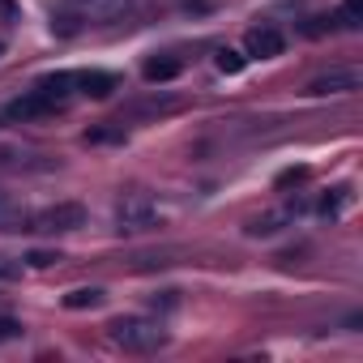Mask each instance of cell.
I'll return each instance as SVG.
<instances>
[{"label":"cell","mask_w":363,"mask_h":363,"mask_svg":"<svg viewBox=\"0 0 363 363\" xmlns=\"http://www.w3.org/2000/svg\"><path fill=\"white\" fill-rule=\"evenodd\" d=\"M77 227H86V206H77V201L48 206L30 218V231H39V235H65V231H77Z\"/></svg>","instance_id":"2"},{"label":"cell","mask_w":363,"mask_h":363,"mask_svg":"<svg viewBox=\"0 0 363 363\" xmlns=\"http://www.w3.org/2000/svg\"><path fill=\"white\" fill-rule=\"evenodd\" d=\"M60 9L90 22V26H107V22H116L133 9V0H60Z\"/></svg>","instance_id":"3"},{"label":"cell","mask_w":363,"mask_h":363,"mask_svg":"<svg viewBox=\"0 0 363 363\" xmlns=\"http://www.w3.org/2000/svg\"><path fill=\"white\" fill-rule=\"evenodd\" d=\"M286 218H291V210H278V214H261V218H252V223H248V235H278Z\"/></svg>","instance_id":"12"},{"label":"cell","mask_w":363,"mask_h":363,"mask_svg":"<svg viewBox=\"0 0 363 363\" xmlns=\"http://www.w3.org/2000/svg\"><path fill=\"white\" fill-rule=\"evenodd\" d=\"M90 141H124V133H120V128H94Z\"/></svg>","instance_id":"21"},{"label":"cell","mask_w":363,"mask_h":363,"mask_svg":"<svg viewBox=\"0 0 363 363\" xmlns=\"http://www.w3.org/2000/svg\"><path fill=\"white\" fill-rule=\"evenodd\" d=\"M244 43H248V56H261V60H269V56H282V48H286L282 30H274V26H252Z\"/></svg>","instance_id":"6"},{"label":"cell","mask_w":363,"mask_h":363,"mask_svg":"<svg viewBox=\"0 0 363 363\" xmlns=\"http://www.w3.org/2000/svg\"><path fill=\"white\" fill-rule=\"evenodd\" d=\"M26 227V214H22V206H13L5 193H0V231H22Z\"/></svg>","instance_id":"13"},{"label":"cell","mask_w":363,"mask_h":363,"mask_svg":"<svg viewBox=\"0 0 363 363\" xmlns=\"http://www.w3.org/2000/svg\"><path fill=\"white\" fill-rule=\"evenodd\" d=\"M107 337H111L116 346L133 350V354H145V350H158V346L167 342V329H162L158 320H141V316H120V320H111V325H107Z\"/></svg>","instance_id":"1"},{"label":"cell","mask_w":363,"mask_h":363,"mask_svg":"<svg viewBox=\"0 0 363 363\" xmlns=\"http://www.w3.org/2000/svg\"><path fill=\"white\" fill-rule=\"evenodd\" d=\"M73 77H77V94H86V99H107L116 90V77L103 73V69H86V73H73Z\"/></svg>","instance_id":"8"},{"label":"cell","mask_w":363,"mask_h":363,"mask_svg":"<svg viewBox=\"0 0 363 363\" xmlns=\"http://www.w3.org/2000/svg\"><path fill=\"white\" fill-rule=\"evenodd\" d=\"M359 86V73L354 69H333V73H325V77H316L312 86H308V94H346V90H354Z\"/></svg>","instance_id":"7"},{"label":"cell","mask_w":363,"mask_h":363,"mask_svg":"<svg viewBox=\"0 0 363 363\" xmlns=\"http://www.w3.org/2000/svg\"><path fill=\"white\" fill-rule=\"evenodd\" d=\"M116 223H120V231H145V227H154V223H158V210H154V201H150V197L128 193V197L116 206Z\"/></svg>","instance_id":"4"},{"label":"cell","mask_w":363,"mask_h":363,"mask_svg":"<svg viewBox=\"0 0 363 363\" xmlns=\"http://www.w3.org/2000/svg\"><path fill=\"white\" fill-rule=\"evenodd\" d=\"M103 303H107V291H99V286H77L65 295L69 312H86V308H103Z\"/></svg>","instance_id":"10"},{"label":"cell","mask_w":363,"mask_h":363,"mask_svg":"<svg viewBox=\"0 0 363 363\" xmlns=\"http://www.w3.org/2000/svg\"><path fill=\"white\" fill-rule=\"evenodd\" d=\"M18 278H22V261H13V257L0 252V286H9V282H18Z\"/></svg>","instance_id":"16"},{"label":"cell","mask_w":363,"mask_h":363,"mask_svg":"<svg viewBox=\"0 0 363 363\" xmlns=\"http://www.w3.org/2000/svg\"><path fill=\"white\" fill-rule=\"evenodd\" d=\"M56 261H60V252H43V248L26 252V265H35V269H48V265H56Z\"/></svg>","instance_id":"18"},{"label":"cell","mask_w":363,"mask_h":363,"mask_svg":"<svg viewBox=\"0 0 363 363\" xmlns=\"http://www.w3.org/2000/svg\"><path fill=\"white\" fill-rule=\"evenodd\" d=\"M299 179H308V167H286V171L278 175V189H286V184H299Z\"/></svg>","instance_id":"20"},{"label":"cell","mask_w":363,"mask_h":363,"mask_svg":"<svg viewBox=\"0 0 363 363\" xmlns=\"http://www.w3.org/2000/svg\"><path fill=\"white\" fill-rule=\"evenodd\" d=\"M0 52H5V43H0Z\"/></svg>","instance_id":"22"},{"label":"cell","mask_w":363,"mask_h":363,"mask_svg":"<svg viewBox=\"0 0 363 363\" xmlns=\"http://www.w3.org/2000/svg\"><path fill=\"white\" fill-rule=\"evenodd\" d=\"M56 111H60V103L39 94V90H30V94L9 103V120H43V116H56Z\"/></svg>","instance_id":"5"},{"label":"cell","mask_w":363,"mask_h":363,"mask_svg":"<svg viewBox=\"0 0 363 363\" xmlns=\"http://www.w3.org/2000/svg\"><path fill=\"white\" fill-rule=\"evenodd\" d=\"M145 82H175L179 77V60H171V56H154V60H145Z\"/></svg>","instance_id":"11"},{"label":"cell","mask_w":363,"mask_h":363,"mask_svg":"<svg viewBox=\"0 0 363 363\" xmlns=\"http://www.w3.org/2000/svg\"><path fill=\"white\" fill-rule=\"evenodd\" d=\"M22 337V325L13 316H0V342H18Z\"/></svg>","instance_id":"19"},{"label":"cell","mask_w":363,"mask_h":363,"mask_svg":"<svg viewBox=\"0 0 363 363\" xmlns=\"http://www.w3.org/2000/svg\"><path fill=\"white\" fill-rule=\"evenodd\" d=\"M218 69L235 77V73H244V56H240V52H231V48H223V52H218Z\"/></svg>","instance_id":"17"},{"label":"cell","mask_w":363,"mask_h":363,"mask_svg":"<svg viewBox=\"0 0 363 363\" xmlns=\"http://www.w3.org/2000/svg\"><path fill=\"white\" fill-rule=\"evenodd\" d=\"M342 206H346V189H333L329 197H320V206H316V210H320L325 218H337V214H342Z\"/></svg>","instance_id":"14"},{"label":"cell","mask_w":363,"mask_h":363,"mask_svg":"<svg viewBox=\"0 0 363 363\" xmlns=\"http://www.w3.org/2000/svg\"><path fill=\"white\" fill-rule=\"evenodd\" d=\"M39 94H48V99H56L60 107L77 94V77L73 73H48V77H39V86H35Z\"/></svg>","instance_id":"9"},{"label":"cell","mask_w":363,"mask_h":363,"mask_svg":"<svg viewBox=\"0 0 363 363\" xmlns=\"http://www.w3.org/2000/svg\"><path fill=\"white\" fill-rule=\"evenodd\" d=\"M359 22H363V0H342V26L359 30Z\"/></svg>","instance_id":"15"}]
</instances>
